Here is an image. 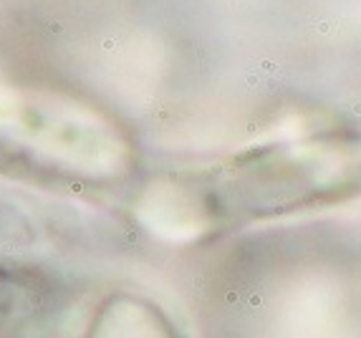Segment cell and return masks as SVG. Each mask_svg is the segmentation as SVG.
Returning <instances> with one entry per match:
<instances>
[{
  "mask_svg": "<svg viewBox=\"0 0 361 338\" xmlns=\"http://www.w3.org/2000/svg\"><path fill=\"white\" fill-rule=\"evenodd\" d=\"M230 172L232 182L215 197L237 215L300 210L336 199L359 182V164L333 146L268 149Z\"/></svg>",
  "mask_w": 361,
  "mask_h": 338,
  "instance_id": "6da1fadb",
  "label": "cell"
},
{
  "mask_svg": "<svg viewBox=\"0 0 361 338\" xmlns=\"http://www.w3.org/2000/svg\"><path fill=\"white\" fill-rule=\"evenodd\" d=\"M83 338H182L172 318L154 303L116 295L93 313Z\"/></svg>",
  "mask_w": 361,
  "mask_h": 338,
  "instance_id": "7a4b0ae2",
  "label": "cell"
},
{
  "mask_svg": "<svg viewBox=\"0 0 361 338\" xmlns=\"http://www.w3.org/2000/svg\"><path fill=\"white\" fill-rule=\"evenodd\" d=\"M25 313V295L20 288H15L13 280L0 275V331L15 323Z\"/></svg>",
  "mask_w": 361,
  "mask_h": 338,
  "instance_id": "3957f363",
  "label": "cell"
}]
</instances>
